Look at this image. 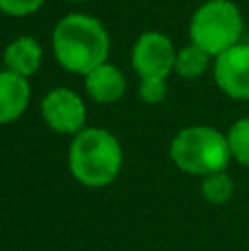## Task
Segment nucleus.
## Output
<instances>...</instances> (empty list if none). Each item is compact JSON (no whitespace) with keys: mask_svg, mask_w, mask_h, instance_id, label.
<instances>
[{"mask_svg":"<svg viewBox=\"0 0 249 251\" xmlns=\"http://www.w3.org/2000/svg\"><path fill=\"white\" fill-rule=\"evenodd\" d=\"M110 51L106 26L86 13L64 16L53 29V53L66 71L88 75L104 64Z\"/></svg>","mask_w":249,"mask_h":251,"instance_id":"1","label":"nucleus"},{"mask_svg":"<svg viewBox=\"0 0 249 251\" xmlns=\"http://www.w3.org/2000/svg\"><path fill=\"white\" fill-rule=\"evenodd\" d=\"M124 150L113 132L84 128L75 134L69 150V168L75 181L86 187H106L119 176Z\"/></svg>","mask_w":249,"mask_h":251,"instance_id":"2","label":"nucleus"},{"mask_svg":"<svg viewBox=\"0 0 249 251\" xmlns=\"http://www.w3.org/2000/svg\"><path fill=\"white\" fill-rule=\"evenodd\" d=\"M170 159L179 170L197 176L223 172L232 159L227 134L212 126H188L172 139Z\"/></svg>","mask_w":249,"mask_h":251,"instance_id":"3","label":"nucleus"},{"mask_svg":"<svg viewBox=\"0 0 249 251\" xmlns=\"http://www.w3.org/2000/svg\"><path fill=\"white\" fill-rule=\"evenodd\" d=\"M243 35V13L232 0H207L190 20V40L212 57L236 47Z\"/></svg>","mask_w":249,"mask_h":251,"instance_id":"4","label":"nucleus"},{"mask_svg":"<svg viewBox=\"0 0 249 251\" xmlns=\"http://www.w3.org/2000/svg\"><path fill=\"white\" fill-rule=\"evenodd\" d=\"M176 64V51L174 44L168 35L159 33V31H148L137 38L135 47H132V66H135L137 75L144 77H163L174 71Z\"/></svg>","mask_w":249,"mask_h":251,"instance_id":"5","label":"nucleus"},{"mask_svg":"<svg viewBox=\"0 0 249 251\" xmlns=\"http://www.w3.org/2000/svg\"><path fill=\"white\" fill-rule=\"evenodd\" d=\"M42 119L51 130L60 134H77L86 128V106L77 93L69 88H53L44 95Z\"/></svg>","mask_w":249,"mask_h":251,"instance_id":"6","label":"nucleus"},{"mask_svg":"<svg viewBox=\"0 0 249 251\" xmlns=\"http://www.w3.org/2000/svg\"><path fill=\"white\" fill-rule=\"evenodd\" d=\"M214 77L219 88L234 100H249V44L227 49L216 55Z\"/></svg>","mask_w":249,"mask_h":251,"instance_id":"7","label":"nucleus"},{"mask_svg":"<svg viewBox=\"0 0 249 251\" xmlns=\"http://www.w3.org/2000/svg\"><path fill=\"white\" fill-rule=\"evenodd\" d=\"M31 86L29 79L11 71H0V126L11 124L29 108Z\"/></svg>","mask_w":249,"mask_h":251,"instance_id":"8","label":"nucleus"},{"mask_svg":"<svg viewBox=\"0 0 249 251\" xmlns=\"http://www.w3.org/2000/svg\"><path fill=\"white\" fill-rule=\"evenodd\" d=\"M84 86L97 104H115L126 93V77L117 66L104 62L88 75H84Z\"/></svg>","mask_w":249,"mask_h":251,"instance_id":"9","label":"nucleus"},{"mask_svg":"<svg viewBox=\"0 0 249 251\" xmlns=\"http://www.w3.org/2000/svg\"><path fill=\"white\" fill-rule=\"evenodd\" d=\"M42 64V47L31 35H20L4 49V69L29 79Z\"/></svg>","mask_w":249,"mask_h":251,"instance_id":"10","label":"nucleus"},{"mask_svg":"<svg viewBox=\"0 0 249 251\" xmlns=\"http://www.w3.org/2000/svg\"><path fill=\"white\" fill-rule=\"evenodd\" d=\"M210 62H212L210 53L203 51V49L197 47V44H188V47H183L181 51H176L174 71L181 75V77L194 79V77H201V75L207 73Z\"/></svg>","mask_w":249,"mask_h":251,"instance_id":"11","label":"nucleus"},{"mask_svg":"<svg viewBox=\"0 0 249 251\" xmlns=\"http://www.w3.org/2000/svg\"><path fill=\"white\" fill-rule=\"evenodd\" d=\"M201 192L205 196L207 203L212 205H223L232 199L234 194V183L232 178L223 172H214V174H207L203 176V185H201Z\"/></svg>","mask_w":249,"mask_h":251,"instance_id":"12","label":"nucleus"},{"mask_svg":"<svg viewBox=\"0 0 249 251\" xmlns=\"http://www.w3.org/2000/svg\"><path fill=\"white\" fill-rule=\"evenodd\" d=\"M227 143H229L232 159H236L241 165L249 168V117L238 119V122L229 128Z\"/></svg>","mask_w":249,"mask_h":251,"instance_id":"13","label":"nucleus"},{"mask_svg":"<svg viewBox=\"0 0 249 251\" xmlns=\"http://www.w3.org/2000/svg\"><path fill=\"white\" fill-rule=\"evenodd\" d=\"M168 95V84L163 77H144L139 86V100L146 104H159Z\"/></svg>","mask_w":249,"mask_h":251,"instance_id":"14","label":"nucleus"},{"mask_svg":"<svg viewBox=\"0 0 249 251\" xmlns=\"http://www.w3.org/2000/svg\"><path fill=\"white\" fill-rule=\"evenodd\" d=\"M44 0H0V11L7 16H29L42 7Z\"/></svg>","mask_w":249,"mask_h":251,"instance_id":"15","label":"nucleus"},{"mask_svg":"<svg viewBox=\"0 0 249 251\" xmlns=\"http://www.w3.org/2000/svg\"><path fill=\"white\" fill-rule=\"evenodd\" d=\"M69 2H84V0H69Z\"/></svg>","mask_w":249,"mask_h":251,"instance_id":"16","label":"nucleus"}]
</instances>
